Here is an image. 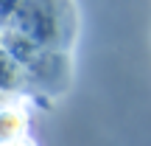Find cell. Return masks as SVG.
Segmentation results:
<instances>
[{
  "instance_id": "obj_1",
  "label": "cell",
  "mask_w": 151,
  "mask_h": 146,
  "mask_svg": "<svg viewBox=\"0 0 151 146\" xmlns=\"http://www.w3.org/2000/svg\"><path fill=\"white\" fill-rule=\"evenodd\" d=\"M3 31H14L42 51L70 54L76 42V6L73 0H17Z\"/></svg>"
},
{
  "instance_id": "obj_2",
  "label": "cell",
  "mask_w": 151,
  "mask_h": 146,
  "mask_svg": "<svg viewBox=\"0 0 151 146\" xmlns=\"http://www.w3.org/2000/svg\"><path fill=\"white\" fill-rule=\"evenodd\" d=\"M20 65L25 70V87L31 84L39 93L59 96L70 81V54H62V51L31 48L20 59Z\"/></svg>"
},
{
  "instance_id": "obj_5",
  "label": "cell",
  "mask_w": 151,
  "mask_h": 146,
  "mask_svg": "<svg viewBox=\"0 0 151 146\" xmlns=\"http://www.w3.org/2000/svg\"><path fill=\"white\" fill-rule=\"evenodd\" d=\"M0 45H3V31H0Z\"/></svg>"
},
{
  "instance_id": "obj_3",
  "label": "cell",
  "mask_w": 151,
  "mask_h": 146,
  "mask_svg": "<svg viewBox=\"0 0 151 146\" xmlns=\"http://www.w3.org/2000/svg\"><path fill=\"white\" fill-rule=\"evenodd\" d=\"M22 87H25V70H22L20 59L0 45V93H14Z\"/></svg>"
},
{
  "instance_id": "obj_4",
  "label": "cell",
  "mask_w": 151,
  "mask_h": 146,
  "mask_svg": "<svg viewBox=\"0 0 151 146\" xmlns=\"http://www.w3.org/2000/svg\"><path fill=\"white\" fill-rule=\"evenodd\" d=\"M11 146H31V143H28L25 138H20V141H17V143H11Z\"/></svg>"
}]
</instances>
